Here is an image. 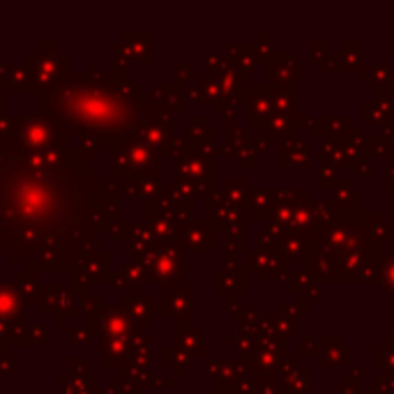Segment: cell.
Masks as SVG:
<instances>
[]
</instances>
